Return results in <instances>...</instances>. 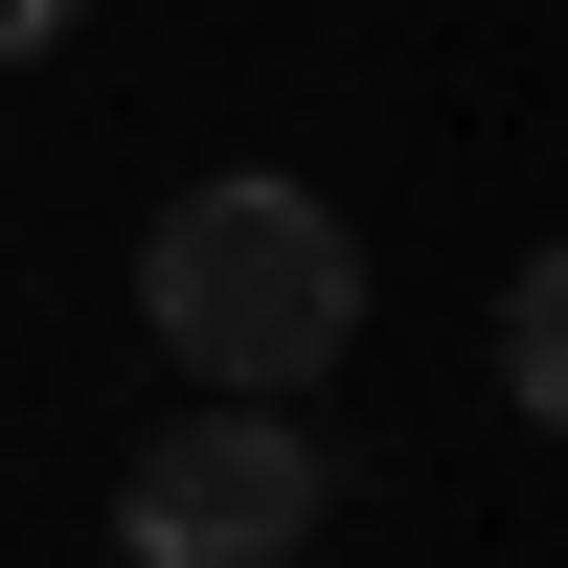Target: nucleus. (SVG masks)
<instances>
[{"mask_svg":"<svg viewBox=\"0 0 568 568\" xmlns=\"http://www.w3.org/2000/svg\"><path fill=\"white\" fill-rule=\"evenodd\" d=\"M318 500H342V455H318L296 409H182V433L114 478V546L136 568H296Z\"/></svg>","mask_w":568,"mask_h":568,"instance_id":"2","label":"nucleus"},{"mask_svg":"<svg viewBox=\"0 0 568 568\" xmlns=\"http://www.w3.org/2000/svg\"><path fill=\"white\" fill-rule=\"evenodd\" d=\"M69 23H91V0H0V69H23V45H69Z\"/></svg>","mask_w":568,"mask_h":568,"instance_id":"4","label":"nucleus"},{"mask_svg":"<svg viewBox=\"0 0 568 568\" xmlns=\"http://www.w3.org/2000/svg\"><path fill=\"white\" fill-rule=\"evenodd\" d=\"M136 318H160V364L205 409H296L318 364L364 342V251L318 182H182L160 227H136Z\"/></svg>","mask_w":568,"mask_h":568,"instance_id":"1","label":"nucleus"},{"mask_svg":"<svg viewBox=\"0 0 568 568\" xmlns=\"http://www.w3.org/2000/svg\"><path fill=\"white\" fill-rule=\"evenodd\" d=\"M500 409H568V273L546 251L500 273Z\"/></svg>","mask_w":568,"mask_h":568,"instance_id":"3","label":"nucleus"}]
</instances>
